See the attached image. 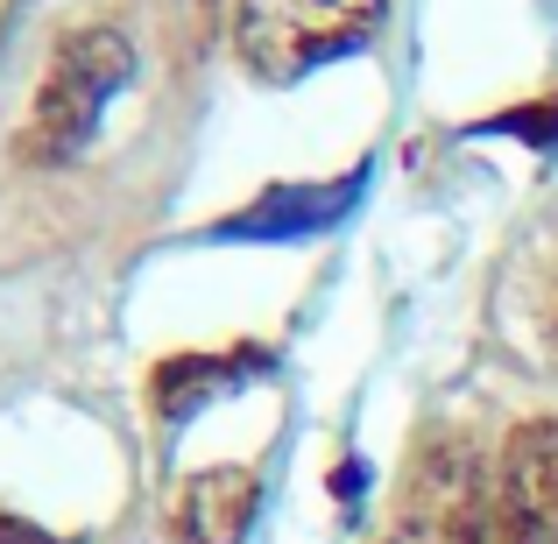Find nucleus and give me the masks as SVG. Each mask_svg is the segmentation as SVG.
I'll return each mask as SVG.
<instances>
[{
	"instance_id": "nucleus-1",
	"label": "nucleus",
	"mask_w": 558,
	"mask_h": 544,
	"mask_svg": "<svg viewBox=\"0 0 558 544\" xmlns=\"http://www.w3.org/2000/svg\"><path fill=\"white\" fill-rule=\"evenodd\" d=\"M135 85V43L121 28H71L50 50V71L36 85V107H28V128L14 135V156L36 170H64L93 149L107 107Z\"/></svg>"
},
{
	"instance_id": "nucleus-2",
	"label": "nucleus",
	"mask_w": 558,
	"mask_h": 544,
	"mask_svg": "<svg viewBox=\"0 0 558 544\" xmlns=\"http://www.w3.org/2000/svg\"><path fill=\"white\" fill-rule=\"evenodd\" d=\"M389 0H241L233 8V57L262 85H298L318 64L368 50Z\"/></svg>"
},
{
	"instance_id": "nucleus-3",
	"label": "nucleus",
	"mask_w": 558,
	"mask_h": 544,
	"mask_svg": "<svg viewBox=\"0 0 558 544\" xmlns=\"http://www.w3.org/2000/svg\"><path fill=\"white\" fill-rule=\"evenodd\" d=\"M255 509H262V481L247 467H205L178 488L170 531H178V544H241Z\"/></svg>"
},
{
	"instance_id": "nucleus-4",
	"label": "nucleus",
	"mask_w": 558,
	"mask_h": 544,
	"mask_svg": "<svg viewBox=\"0 0 558 544\" xmlns=\"http://www.w3.org/2000/svg\"><path fill=\"white\" fill-rule=\"evenodd\" d=\"M361 198V170L354 178H340V184H283V191H269L262 205H247V213H233L219 233H233V241H298V233H318V227H332V219L347 213V205Z\"/></svg>"
},
{
	"instance_id": "nucleus-5",
	"label": "nucleus",
	"mask_w": 558,
	"mask_h": 544,
	"mask_svg": "<svg viewBox=\"0 0 558 544\" xmlns=\"http://www.w3.org/2000/svg\"><path fill=\"white\" fill-rule=\"evenodd\" d=\"M495 488H502L523 517H537L558 537V418H531V424L509 432Z\"/></svg>"
},
{
	"instance_id": "nucleus-6",
	"label": "nucleus",
	"mask_w": 558,
	"mask_h": 544,
	"mask_svg": "<svg viewBox=\"0 0 558 544\" xmlns=\"http://www.w3.org/2000/svg\"><path fill=\"white\" fill-rule=\"evenodd\" d=\"M241 375H255V354H184V361H163L156 367V410L163 418H184V410L213 403L219 389H233Z\"/></svg>"
},
{
	"instance_id": "nucleus-7",
	"label": "nucleus",
	"mask_w": 558,
	"mask_h": 544,
	"mask_svg": "<svg viewBox=\"0 0 558 544\" xmlns=\"http://www.w3.org/2000/svg\"><path fill=\"white\" fill-rule=\"evenodd\" d=\"M389 544H466V531H452V523H432V517H410Z\"/></svg>"
},
{
	"instance_id": "nucleus-8",
	"label": "nucleus",
	"mask_w": 558,
	"mask_h": 544,
	"mask_svg": "<svg viewBox=\"0 0 558 544\" xmlns=\"http://www.w3.org/2000/svg\"><path fill=\"white\" fill-rule=\"evenodd\" d=\"M0 544H57V537H43V531H28V523L0 517Z\"/></svg>"
}]
</instances>
